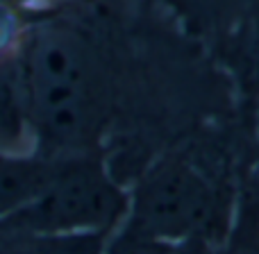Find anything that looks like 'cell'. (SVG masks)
<instances>
[{
  "instance_id": "obj_6",
  "label": "cell",
  "mask_w": 259,
  "mask_h": 254,
  "mask_svg": "<svg viewBox=\"0 0 259 254\" xmlns=\"http://www.w3.org/2000/svg\"><path fill=\"white\" fill-rule=\"evenodd\" d=\"M173 245L137 225L123 220L107 234L100 254H173Z\"/></svg>"
},
{
  "instance_id": "obj_3",
  "label": "cell",
  "mask_w": 259,
  "mask_h": 254,
  "mask_svg": "<svg viewBox=\"0 0 259 254\" xmlns=\"http://www.w3.org/2000/svg\"><path fill=\"white\" fill-rule=\"evenodd\" d=\"M123 220L168 243L189 236L214 238L221 227L219 188L187 157H161L130 191Z\"/></svg>"
},
{
  "instance_id": "obj_8",
  "label": "cell",
  "mask_w": 259,
  "mask_h": 254,
  "mask_svg": "<svg viewBox=\"0 0 259 254\" xmlns=\"http://www.w3.org/2000/svg\"><path fill=\"white\" fill-rule=\"evenodd\" d=\"M41 3H44V0H0V7H5L21 16V14H25V12H34Z\"/></svg>"
},
{
  "instance_id": "obj_1",
  "label": "cell",
  "mask_w": 259,
  "mask_h": 254,
  "mask_svg": "<svg viewBox=\"0 0 259 254\" xmlns=\"http://www.w3.org/2000/svg\"><path fill=\"white\" fill-rule=\"evenodd\" d=\"M32 145L41 155L100 150L112 118V66L98 36L80 21L39 18L14 50Z\"/></svg>"
},
{
  "instance_id": "obj_7",
  "label": "cell",
  "mask_w": 259,
  "mask_h": 254,
  "mask_svg": "<svg viewBox=\"0 0 259 254\" xmlns=\"http://www.w3.org/2000/svg\"><path fill=\"white\" fill-rule=\"evenodd\" d=\"M173 254H216V243L209 236H189L175 243Z\"/></svg>"
},
{
  "instance_id": "obj_5",
  "label": "cell",
  "mask_w": 259,
  "mask_h": 254,
  "mask_svg": "<svg viewBox=\"0 0 259 254\" xmlns=\"http://www.w3.org/2000/svg\"><path fill=\"white\" fill-rule=\"evenodd\" d=\"M216 254H259V184L241 193Z\"/></svg>"
},
{
  "instance_id": "obj_2",
  "label": "cell",
  "mask_w": 259,
  "mask_h": 254,
  "mask_svg": "<svg viewBox=\"0 0 259 254\" xmlns=\"http://www.w3.org/2000/svg\"><path fill=\"white\" fill-rule=\"evenodd\" d=\"M127 207L130 193L100 150L57 155L39 195L0 220V227L30 234H109L123 223Z\"/></svg>"
},
{
  "instance_id": "obj_4",
  "label": "cell",
  "mask_w": 259,
  "mask_h": 254,
  "mask_svg": "<svg viewBox=\"0 0 259 254\" xmlns=\"http://www.w3.org/2000/svg\"><path fill=\"white\" fill-rule=\"evenodd\" d=\"M27 145H32V132L16 55H0V152L21 155L30 152Z\"/></svg>"
}]
</instances>
